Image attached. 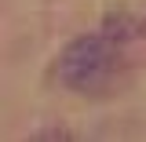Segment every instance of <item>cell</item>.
Here are the masks:
<instances>
[{"instance_id": "cell-1", "label": "cell", "mask_w": 146, "mask_h": 142, "mask_svg": "<svg viewBox=\"0 0 146 142\" xmlns=\"http://www.w3.org/2000/svg\"><path fill=\"white\" fill-rule=\"evenodd\" d=\"M124 73V55L113 36H80L55 62V80L80 95H106Z\"/></svg>"}]
</instances>
